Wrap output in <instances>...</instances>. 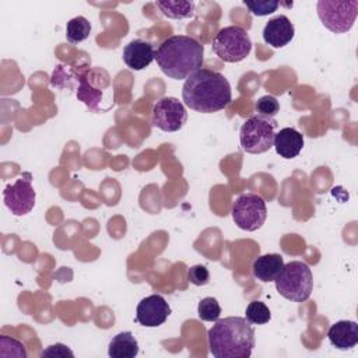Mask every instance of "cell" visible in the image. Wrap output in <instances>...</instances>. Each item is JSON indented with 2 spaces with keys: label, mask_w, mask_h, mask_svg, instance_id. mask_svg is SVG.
<instances>
[{
  "label": "cell",
  "mask_w": 358,
  "mask_h": 358,
  "mask_svg": "<svg viewBox=\"0 0 358 358\" xmlns=\"http://www.w3.org/2000/svg\"><path fill=\"white\" fill-rule=\"evenodd\" d=\"M182 98L185 105L196 112L214 113L231 103V84L218 71L199 69L185 80Z\"/></svg>",
  "instance_id": "cell-1"
},
{
  "label": "cell",
  "mask_w": 358,
  "mask_h": 358,
  "mask_svg": "<svg viewBox=\"0 0 358 358\" xmlns=\"http://www.w3.org/2000/svg\"><path fill=\"white\" fill-rule=\"evenodd\" d=\"M203 56L204 46L187 35H172L164 39L155 52L158 67L173 80H186L201 69Z\"/></svg>",
  "instance_id": "cell-2"
},
{
  "label": "cell",
  "mask_w": 358,
  "mask_h": 358,
  "mask_svg": "<svg viewBox=\"0 0 358 358\" xmlns=\"http://www.w3.org/2000/svg\"><path fill=\"white\" fill-rule=\"evenodd\" d=\"M207 337L210 352L215 358H249L255 347L252 323L241 316L215 320Z\"/></svg>",
  "instance_id": "cell-3"
},
{
  "label": "cell",
  "mask_w": 358,
  "mask_h": 358,
  "mask_svg": "<svg viewBox=\"0 0 358 358\" xmlns=\"http://www.w3.org/2000/svg\"><path fill=\"white\" fill-rule=\"evenodd\" d=\"M274 282L277 292L291 302H305L313 289L312 271L301 260H292L284 264Z\"/></svg>",
  "instance_id": "cell-4"
},
{
  "label": "cell",
  "mask_w": 358,
  "mask_h": 358,
  "mask_svg": "<svg viewBox=\"0 0 358 358\" xmlns=\"http://www.w3.org/2000/svg\"><path fill=\"white\" fill-rule=\"evenodd\" d=\"M278 123L273 117L253 115L243 122L239 131V141L243 151L262 154L273 147Z\"/></svg>",
  "instance_id": "cell-5"
},
{
  "label": "cell",
  "mask_w": 358,
  "mask_h": 358,
  "mask_svg": "<svg viewBox=\"0 0 358 358\" xmlns=\"http://www.w3.org/2000/svg\"><path fill=\"white\" fill-rule=\"evenodd\" d=\"M213 52L227 63H239L252 50V41L248 31L239 25L221 28L213 39Z\"/></svg>",
  "instance_id": "cell-6"
},
{
  "label": "cell",
  "mask_w": 358,
  "mask_h": 358,
  "mask_svg": "<svg viewBox=\"0 0 358 358\" xmlns=\"http://www.w3.org/2000/svg\"><path fill=\"white\" fill-rule=\"evenodd\" d=\"M317 17L322 24L333 34H344L350 31L358 15V1L320 0L316 6Z\"/></svg>",
  "instance_id": "cell-7"
},
{
  "label": "cell",
  "mask_w": 358,
  "mask_h": 358,
  "mask_svg": "<svg viewBox=\"0 0 358 358\" xmlns=\"http://www.w3.org/2000/svg\"><path fill=\"white\" fill-rule=\"evenodd\" d=\"M231 214L238 228L249 232L256 231L267 218L266 201L259 194L243 193L234 201Z\"/></svg>",
  "instance_id": "cell-8"
},
{
  "label": "cell",
  "mask_w": 358,
  "mask_h": 358,
  "mask_svg": "<svg viewBox=\"0 0 358 358\" xmlns=\"http://www.w3.org/2000/svg\"><path fill=\"white\" fill-rule=\"evenodd\" d=\"M186 120L187 112L185 105L173 96H164L152 106L151 123L154 127L162 131H178L185 126Z\"/></svg>",
  "instance_id": "cell-9"
},
{
  "label": "cell",
  "mask_w": 358,
  "mask_h": 358,
  "mask_svg": "<svg viewBox=\"0 0 358 358\" xmlns=\"http://www.w3.org/2000/svg\"><path fill=\"white\" fill-rule=\"evenodd\" d=\"M31 178V173H24L13 185H7L3 190L4 204L14 215H25L35 206L36 193L32 187Z\"/></svg>",
  "instance_id": "cell-10"
},
{
  "label": "cell",
  "mask_w": 358,
  "mask_h": 358,
  "mask_svg": "<svg viewBox=\"0 0 358 358\" xmlns=\"http://www.w3.org/2000/svg\"><path fill=\"white\" fill-rule=\"evenodd\" d=\"M171 315V306L162 295L152 294L143 298L136 309V320L144 327H158Z\"/></svg>",
  "instance_id": "cell-11"
},
{
  "label": "cell",
  "mask_w": 358,
  "mask_h": 358,
  "mask_svg": "<svg viewBox=\"0 0 358 358\" xmlns=\"http://www.w3.org/2000/svg\"><path fill=\"white\" fill-rule=\"evenodd\" d=\"M122 57L129 69L140 71L148 67L155 59V49L148 41L133 39L123 48Z\"/></svg>",
  "instance_id": "cell-12"
},
{
  "label": "cell",
  "mask_w": 358,
  "mask_h": 358,
  "mask_svg": "<svg viewBox=\"0 0 358 358\" xmlns=\"http://www.w3.org/2000/svg\"><path fill=\"white\" fill-rule=\"evenodd\" d=\"M295 34L294 24L289 21L287 15H277L264 25L263 28V39L267 45L274 49L284 48L288 45Z\"/></svg>",
  "instance_id": "cell-13"
},
{
  "label": "cell",
  "mask_w": 358,
  "mask_h": 358,
  "mask_svg": "<svg viewBox=\"0 0 358 358\" xmlns=\"http://www.w3.org/2000/svg\"><path fill=\"white\" fill-rule=\"evenodd\" d=\"M327 338L337 350H350L358 344V324L354 320H338L327 331Z\"/></svg>",
  "instance_id": "cell-14"
},
{
  "label": "cell",
  "mask_w": 358,
  "mask_h": 358,
  "mask_svg": "<svg viewBox=\"0 0 358 358\" xmlns=\"http://www.w3.org/2000/svg\"><path fill=\"white\" fill-rule=\"evenodd\" d=\"M273 147L280 157L285 159L295 158L303 147V136L294 127H284L275 133Z\"/></svg>",
  "instance_id": "cell-15"
},
{
  "label": "cell",
  "mask_w": 358,
  "mask_h": 358,
  "mask_svg": "<svg viewBox=\"0 0 358 358\" xmlns=\"http://www.w3.org/2000/svg\"><path fill=\"white\" fill-rule=\"evenodd\" d=\"M284 259L278 253H267L260 257H257L252 264V273L253 275L263 281L270 282L274 281L275 277L280 274L281 268L284 267Z\"/></svg>",
  "instance_id": "cell-16"
},
{
  "label": "cell",
  "mask_w": 358,
  "mask_h": 358,
  "mask_svg": "<svg viewBox=\"0 0 358 358\" xmlns=\"http://www.w3.org/2000/svg\"><path fill=\"white\" fill-rule=\"evenodd\" d=\"M138 354V343L130 331L116 334L108 347L110 358H134Z\"/></svg>",
  "instance_id": "cell-17"
},
{
  "label": "cell",
  "mask_w": 358,
  "mask_h": 358,
  "mask_svg": "<svg viewBox=\"0 0 358 358\" xmlns=\"http://www.w3.org/2000/svg\"><path fill=\"white\" fill-rule=\"evenodd\" d=\"M161 13L172 20H182L194 15L196 4L193 1H169L159 0L155 3Z\"/></svg>",
  "instance_id": "cell-18"
},
{
  "label": "cell",
  "mask_w": 358,
  "mask_h": 358,
  "mask_svg": "<svg viewBox=\"0 0 358 358\" xmlns=\"http://www.w3.org/2000/svg\"><path fill=\"white\" fill-rule=\"evenodd\" d=\"M90 32L91 24L83 15L71 18L66 25V38L70 43H80L85 41L90 36Z\"/></svg>",
  "instance_id": "cell-19"
},
{
  "label": "cell",
  "mask_w": 358,
  "mask_h": 358,
  "mask_svg": "<svg viewBox=\"0 0 358 358\" xmlns=\"http://www.w3.org/2000/svg\"><path fill=\"white\" fill-rule=\"evenodd\" d=\"M246 320L252 324H264L271 319L268 306L262 301H252L245 310Z\"/></svg>",
  "instance_id": "cell-20"
},
{
  "label": "cell",
  "mask_w": 358,
  "mask_h": 358,
  "mask_svg": "<svg viewBox=\"0 0 358 358\" xmlns=\"http://www.w3.org/2000/svg\"><path fill=\"white\" fill-rule=\"evenodd\" d=\"M197 315L204 322H215L220 319L221 306L215 298L206 296L197 305Z\"/></svg>",
  "instance_id": "cell-21"
},
{
  "label": "cell",
  "mask_w": 358,
  "mask_h": 358,
  "mask_svg": "<svg viewBox=\"0 0 358 358\" xmlns=\"http://www.w3.org/2000/svg\"><path fill=\"white\" fill-rule=\"evenodd\" d=\"M243 4L248 7V10L257 15V17H264V15H268L271 13H274L280 3L277 0H262V1H243Z\"/></svg>",
  "instance_id": "cell-22"
},
{
  "label": "cell",
  "mask_w": 358,
  "mask_h": 358,
  "mask_svg": "<svg viewBox=\"0 0 358 358\" xmlns=\"http://www.w3.org/2000/svg\"><path fill=\"white\" fill-rule=\"evenodd\" d=\"M256 112L257 115L273 117L280 112V103L275 96L273 95H264L257 99L256 102Z\"/></svg>",
  "instance_id": "cell-23"
},
{
  "label": "cell",
  "mask_w": 358,
  "mask_h": 358,
  "mask_svg": "<svg viewBox=\"0 0 358 358\" xmlns=\"http://www.w3.org/2000/svg\"><path fill=\"white\" fill-rule=\"evenodd\" d=\"M210 280V273L206 266L196 264L187 270V281L193 285H206Z\"/></svg>",
  "instance_id": "cell-24"
},
{
  "label": "cell",
  "mask_w": 358,
  "mask_h": 358,
  "mask_svg": "<svg viewBox=\"0 0 358 358\" xmlns=\"http://www.w3.org/2000/svg\"><path fill=\"white\" fill-rule=\"evenodd\" d=\"M41 357H74L73 351L64 344H53L41 352Z\"/></svg>",
  "instance_id": "cell-25"
}]
</instances>
